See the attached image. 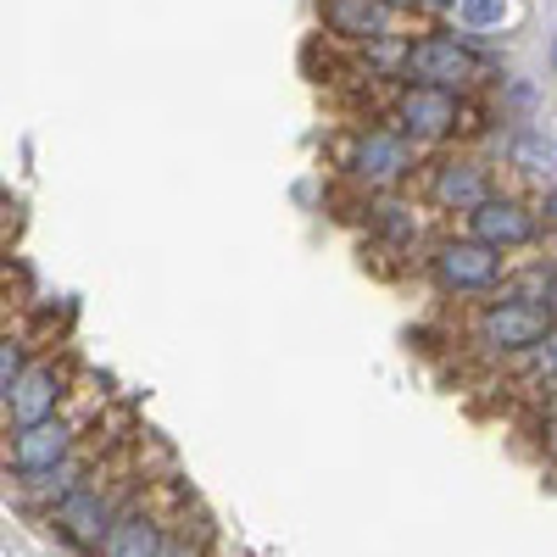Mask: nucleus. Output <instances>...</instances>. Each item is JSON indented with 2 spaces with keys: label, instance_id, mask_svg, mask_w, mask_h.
<instances>
[{
  "label": "nucleus",
  "instance_id": "nucleus-1",
  "mask_svg": "<svg viewBox=\"0 0 557 557\" xmlns=\"http://www.w3.org/2000/svg\"><path fill=\"white\" fill-rule=\"evenodd\" d=\"M341 168H346L357 184H368V190H396V184L418 168V151H412V139H407L396 123H391V128H357Z\"/></svg>",
  "mask_w": 557,
  "mask_h": 557
},
{
  "label": "nucleus",
  "instance_id": "nucleus-2",
  "mask_svg": "<svg viewBox=\"0 0 557 557\" xmlns=\"http://www.w3.org/2000/svg\"><path fill=\"white\" fill-rule=\"evenodd\" d=\"M401 78L407 84H441V89H462L480 78V51L457 34H418L401 51Z\"/></svg>",
  "mask_w": 557,
  "mask_h": 557
},
{
  "label": "nucleus",
  "instance_id": "nucleus-3",
  "mask_svg": "<svg viewBox=\"0 0 557 557\" xmlns=\"http://www.w3.org/2000/svg\"><path fill=\"white\" fill-rule=\"evenodd\" d=\"M552 330H557L552 307H541L530 296H502L480 312V346H491V351H535Z\"/></svg>",
  "mask_w": 557,
  "mask_h": 557
},
{
  "label": "nucleus",
  "instance_id": "nucleus-4",
  "mask_svg": "<svg viewBox=\"0 0 557 557\" xmlns=\"http://www.w3.org/2000/svg\"><path fill=\"white\" fill-rule=\"evenodd\" d=\"M462 123V89H441V84H401L396 96V128L412 139H446Z\"/></svg>",
  "mask_w": 557,
  "mask_h": 557
},
{
  "label": "nucleus",
  "instance_id": "nucleus-5",
  "mask_svg": "<svg viewBox=\"0 0 557 557\" xmlns=\"http://www.w3.org/2000/svg\"><path fill=\"white\" fill-rule=\"evenodd\" d=\"M430 273L441 290H457V296H480L502 278V251L485 246V240H441L435 257H430Z\"/></svg>",
  "mask_w": 557,
  "mask_h": 557
},
{
  "label": "nucleus",
  "instance_id": "nucleus-6",
  "mask_svg": "<svg viewBox=\"0 0 557 557\" xmlns=\"http://www.w3.org/2000/svg\"><path fill=\"white\" fill-rule=\"evenodd\" d=\"M112 519H117L112 496H107L101 485H89V480H78V485H73V491L51 507V524H57V535H62V541H73L78 552L101 546V535L112 530Z\"/></svg>",
  "mask_w": 557,
  "mask_h": 557
},
{
  "label": "nucleus",
  "instance_id": "nucleus-7",
  "mask_svg": "<svg viewBox=\"0 0 557 557\" xmlns=\"http://www.w3.org/2000/svg\"><path fill=\"white\" fill-rule=\"evenodd\" d=\"M535 212L524 207V201H507V196H485L474 212H469V235L474 240H485V246H496V251H519V246H530L535 240Z\"/></svg>",
  "mask_w": 557,
  "mask_h": 557
},
{
  "label": "nucleus",
  "instance_id": "nucleus-8",
  "mask_svg": "<svg viewBox=\"0 0 557 557\" xmlns=\"http://www.w3.org/2000/svg\"><path fill=\"white\" fill-rule=\"evenodd\" d=\"M491 196V168L474 157H446L430 168V201L441 212H474Z\"/></svg>",
  "mask_w": 557,
  "mask_h": 557
},
{
  "label": "nucleus",
  "instance_id": "nucleus-9",
  "mask_svg": "<svg viewBox=\"0 0 557 557\" xmlns=\"http://www.w3.org/2000/svg\"><path fill=\"white\" fill-rule=\"evenodd\" d=\"M396 23V0H323V28L351 45H385Z\"/></svg>",
  "mask_w": 557,
  "mask_h": 557
},
{
  "label": "nucleus",
  "instance_id": "nucleus-10",
  "mask_svg": "<svg viewBox=\"0 0 557 557\" xmlns=\"http://www.w3.org/2000/svg\"><path fill=\"white\" fill-rule=\"evenodd\" d=\"M73 457V424L62 418H39V424H17L12 435V469L17 474H45Z\"/></svg>",
  "mask_w": 557,
  "mask_h": 557
},
{
  "label": "nucleus",
  "instance_id": "nucleus-11",
  "mask_svg": "<svg viewBox=\"0 0 557 557\" xmlns=\"http://www.w3.org/2000/svg\"><path fill=\"white\" fill-rule=\"evenodd\" d=\"M62 401H67V368L62 362H28V374L17 380L7 412L17 424H39V418H57Z\"/></svg>",
  "mask_w": 557,
  "mask_h": 557
},
{
  "label": "nucleus",
  "instance_id": "nucleus-12",
  "mask_svg": "<svg viewBox=\"0 0 557 557\" xmlns=\"http://www.w3.org/2000/svg\"><path fill=\"white\" fill-rule=\"evenodd\" d=\"M162 546H168V524L151 507H128L101 535V557H162Z\"/></svg>",
  "mask_w": 557,
  "mask_h": 557
},
{
  "label": "nucleus",
  "instance_id": "nucleus-13",
  "mask_svg": "<svg viewBox=\"0 0 557 557\" xmlns=\"http://www.w3.org/2000/svg\"><path fill=\"white\" fill-rule=\"evenodd\" d=\"M23 374H28V346L17 335H0V407L12 401V391H17Z\"/></svg>",
  "mask_w": 557,
  "mask_h": 557
},
{
  "label": "nucleus",
  "instance_id": "nucleus-14",
  "mask_svg": "<svg viewBox=\"0 0 557 557\" xmlns=\"http://www.w3.org/2000/svg\"><path fill=\"white\" fill-rule=\"evenodd\" d=\"M457 17H462V28H502L507 23V0H457Z\"/></svg>",
  "mask_w": 557,
  "mask_h": 557
},
{
  "label": "nucleus",
  "instance_id": "nucleus-15",
  "mask_svg": "<svg viewBox=\"0 0 557 557\" xmlns=\"http://www.w3.org/2000/svg\"><path fill=\"white\" fill-rule=\"evenodd\" d=\"M541 346H546V351H541V368H546V374H557V330H552Z\"/></svg>",
  "mask_w": 557,
  "mask_h": 557
},
{
  "label": "nucleus",
  "instance_id": "nucleus-16",
  "mask_svg": "<svg viewBox=\"0 0 557 557\" xmlns=\"http://www.w3.org/2000/svg\"><path fill=\"white\" fill-rule=\"evenodd\" d=\"M162 557H201V546H190V541H168Z\"/></svg>",
  "mask_w": 557,
  "mask_h": 557
},
{
  "label": "nucleus",
  "instance_id": "nucleus-17",
  "mask_svg": "<svg viewBox=\"0 0 557 557\" xmlns=\"http://www.w3.org/2000/svg\"><path fill=\"white\" fill-rule=\"evenodd\" d=\"M546 218H552V223H557V190H552V196H546Z\"/></svg>",
  "mask_w": 557,
  "mask_h": 557
},
{
  "label": "nucleus",
  "instance_id": "nucleus-18",
  "mask_svg": "<svg viewBox=\"0 0 557 557\" xmlns=\"http://www.w3.org/2000/svg\"><path fill=\"white\" fill-rule=\"evenodd\" d=\"M430 7H457V0H430Z\"/></svg>",
  "mask_w": 557,
  "mask_h": 557
},
{
  "label": "nucleus",
  "instance_id": "nucleus-19",
  "mask_svg": "<svg viewBox=\"0 0 557 557\" xmlns=\"http://www.w3.org/2000/svg\"><path fill=\"white\" fill-rule=\"evenodd\" d=\"M552 67H557V51H552Z\"/></svg>",
  "mask_w": 557,
  "mask_h": 557
}]
</instances>
